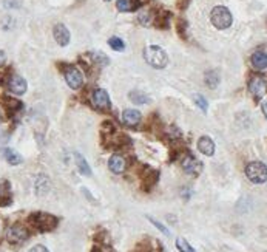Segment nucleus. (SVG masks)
<instances>
[{"label": "nucleus", "instance_id": "1", "mask_svg": "<svg viewBox=\"0 0 267 252\" xmlns=\"http://www.w3.org/2000/svg\"><path fill=\"white\" fill-rule=\"evenodd\" d=\"M29 223L33 227H36L39 232H51L54 230L59 224L57 217L51 215V214H45V212H36L29 215Z\"/></svg>", "mask_w": 267, "mask_h": 252}, {"label": "nucleus", "instance_id": "2", "mask_svg": "<svg viewBox=\"0 0 267 252\" xmlns=\"http://www.w3.org/2000/svg\"><path fill=\"white\" fill-rule=\"evenodd\" d=\"M144 59L147 64H150L155 68H165L168 64V56L165 51L161 47H156V45H150L144 50Z\"/></svg>", "mask_w": 267, "mask_h": 252}, {"label": "nucleus", "instance_id": "3", "mask_svg": "<svg viewBox=\"0 0 267 252\" xmlns=\"http://www.w3.org/2000/svg\"><path fill=\"white\" fill-rule=\"evenodd\" d=\"M210 22L218 29H227L233 22V17L226 6H215L210 13Z\"/></svg>", "mask_w": 267, "mask_h": 252}, {"label": "nucleus", "instance_id": "4", "mask_svg": "<svg viewBox=\"0 0 267 252\" xmlns=\"http://www.w3.org/2000/svg\"><path fill=\"white\" fill-rule=\"evenodd\" d=\"M245 176L253 184H264L267 181V166L261 161H252L245 166Z\"/></svg>", "mask_w": 267, "mask_h": 252}, {"label": "nucleus", "instance_id": "5", "mask_svg": "<svg viewBox=\"0 0 267 252\" xmlns=\"http://www.w3.org/2000/svg\"><path fill=\"white\" fill-rule=\"evenodd\" d=\"M29 238V232L28 229L22 224H14L8 229L6 232V240L9 245H14V246H19L22 245L24 241H27Z\"/></svg>", "mask_w": 267, "mask_h": 252}, {"label": "nucleus", "instance_id": "6", "mask_svg": "<svg viewBox=\"0 0 267 252\" xmlns=\"http://www.w3.org/2000/svg\"><path fill=\"white\" fill-rule=\"evenodd\" d=\"M63 76H65V81L68 84V87L73 90H79L83 85V78H82V73L73 65H68L63 71Z\"/></svg>", "mask_w": 267, "mask_h": 252}, {"label": "nucleus", "instance_id": "7", "mask_svg": "<svg viewBox=\"0 0 267 252\" xmlns=\"http://www.w3.org/2000/svg\"><path fill=\"white\" fill-rule=\"evenodd\" d=\"M183 169L186 173L191 175V176H198L202 172V163L195 158L193 155H186L183 158Z\"/></svg>", "mask_w": 267, "mask_h": 252}, {"label": "nucleus", "instance_id": "8", "mask_svg": "<svg viewBox=\"0 0 267 252\" xmlns=\"http://www.w3.org/2000/svg\"><path fill=\"white\" fill-rule=\"evenodd\" d=\"M249 91L253 94L255 98H263L267 93V84L261 76H253L249 82Z\"/></svg>", "mask_w": 267, "mask_h": 252}, {"label": "nucleus", "instance_id": "9", "mask_svg": "<svg viewBox=\"0 0 267 252\" xmlns=\"http://www.w3.org/2000/svg\"><path fill=\"white\" fill-rule=\"evenodd\" d=\"M93 104L94 107H98L101 110H108L110 106H111V101H110V96L108 93L102 88H98L93 91Z\"/></svg>", "mask_w": 267, "mask_h": 252}, {"label": "nucleus", "instance_id": "10", "mask_svg": "<svg viewBox=\"0 0 267 252\" xmlns=\"http://www.w3.org/2000/svg\"><path fill=\"white\" fill-rule=\"evenodd\" d=\"M53 36H54V40L60 47H67L70 44V31L63 24H57L54 25V29H53Z\"/></svg>", "mask_w": 267, "mask_h": 252}, {"label": "nucleus", "instance_id": "11", "mask_svg": "<svg viewBox=\"0 0 267 252\" xmlns=\"http://www.w3.org/2000/svg\"><path fill=\"white\" fill-rule=\"evenodd\" d=\"M158 181H159V172L150 169V167H147L144 175H142V189L144 191H152Z\"/></svg>", "mask_w": 267, "mask_h": 252}, {"label": "nucleus", "instance_id": "12", "mask_svg": "<svg viewBox=\"0 0 267 252\" xmlns=\"http://www.w3.org/2000/svg\"><path fill=\"white\" fill-rule=\"evenodd\" d=\"M8 87H9V90H11V93H14V94H24L28 88L27 81L24 78L17 76V75L8 78Z\"/></svg>", "mask_w": 267, "mask_h": 252}, {"label": "nucleus", "instance_id": "13", "mask_svg": "<svg viewBox=\"0 0 267 252\" xmlns=\"http://www.w3.org/2000/svg\"><path fill=\"white\" fill-rule=\"evenodd\" d=\"M141 113L137 112V110H134V109H127V110H124L122 112V116H121V119H122V122L125 124V125H128V127H134V125H137L141 122Z\"/></svg>", "mask_w": 267, "mask_h": 252}, {"label": "nucleus", "instance_id": "14", "mask_svg": "<svg viewBox=\"0 0 267 252\" xmlns=\"http://www.w3.org/2000/svg\"><path fill=\"white\" fill-rule=\"evenodd\" d=\"M13 203V196H11V186L6 180L0 183V207H6Z\"/></svg>", "mask_w": 267, "mask_h": 252}, {"label": "nucleus", "instance_id": "15", "mask_svg": "<svg viewBox=\"0 0 267 252\" xmlns=\"http://www.w3.org/2000/svg\"><path fill=\"white\" fill-rule=\"evenodd\" d=\"M108 167H110V170L113 173L119 175V173H124L125 167H127V161L121 155H113L110 158V161H108Z\"/></svg>", "mask_w": 267, "mask_h": 252}, {"label": "nucleus", "instance_id": "16", "mask_svg": "<svg viewBox=\"0 0 267 252\" xmlns=\"http://www.w3.org/2000/svg\"><path fill=\"white\" fill-rule=\"evenodd\" d=\"M198 149L202 155L212 156L215 153V142H213V140L209 138V136H202V138H199V141H198Z\"/></svg>", "mask_w": 267, "mask_h": 252}, {"label": "nucleus", "instance_id": "17", "mask_svg": "<svg viewBox=\"0 0 267 252\" xmlns=\"http://www.w3.org/2000/svg\"><path fill=\"white\" fill-rule=\"evenodd\" d=\"M2 106L11 113V114H14V113H17V112H20L24 109V104L20 102L19 99H16V98H11V96H3L2 98Z\"/></svg>", "mask_w": 267, "mask_h": 252}, {"label": "nucleus", "instance_id": "18", "mask_svg": "<svg viewBox=\"0 0 267 252\" xmlns=\"http://www.w3.org/2000/svg\"><path fill=\"white\" fill-rule=\"evenodd\" d=\"M250 62H252L253 68H256V70L267 68V53H264V51H256V53L252 55Z\"/></svg>", "mask_w": 267, "mask_h": 252}, {"label": "nucleus", "instance_id": "19", "mask_svg": "<svg viewBox=\"0 0 267 252\" xmlns=\"http://www.w3.org/2000/svg\"><path fill=\"white\" fill-rule=\"evenodd\" d=\"M139 0H117V9L122 13H130V11H134V9L139 8Z\"/></svg>", "mask_w": 267, "mask_h": 252}, {"label": "nucleus", "instance_id": "20", "mask_svg": "<svg viewBox=\"0 0 267 252\" xmlns=\"http://www.w3.org/2000/svg\"><path fill=\"white\" fill-rule=\"evenodd\" d=\"M2 155H3V158L6 160V163L11 164V166H17V164H20L24 161L22 156H20L14 149H3Z\"/></svg>", "mask_w": 267, "mask_h": 252}, {"label": "nucleus", "instance_id": "21", "mask_svg": "<svg viewBox=\"0 0 267 252\" xmlns=\"http://www.w3.org/2000/svg\"><path fill=\"white\" fill-rule=\"evenodd\" d=\"M74 160H76V166H78V169H79V172H80L82 175L91 176V169H90V166H88L87 160H85L80 153H74Z\"/></svg>", "mask_w": 267, "mask_h": 252}, {"label": "nucleus", "instance_id": "22", "mask_svg": "<svg viewBox=\"0 0 267 252\" xmlns=\"http://www.w3.org/2000/svg\"><path fill=\"white\" fill-rule=\"evenodd\" d=\"M170 19H172V14L168 11H159V14L156 16V27L161 29H167L170 25Z\"/></svg>", "mask_w": 267, "mask_h": 252}, {"label": "nucleus", "instance_id": "23", "mask_svg": "<svg viewBox=\"0 0 267 252\" xmlns=\"http://www.w3.org/2000/svg\"><path fill=\"white\" fill-rule=\"evenodd\" d=\"M219 84V75L216 70H212L209 73H206V85L209 88H216Z\"/></svg>", "mask_w": 267, "mask_h": 252}, {"label": "nucleus", "instance_id": "24", "mask_svg": "<svg viewBox=\"0 0 267 252\" xmlns=\"http://www.w3.org/2000/svg\"><path fill=\"white\" fill-rule=\"evenodd\" d=\"M128 98H130V101H132L133 104H136V106H142V104H147L148 101H150V99H148V98L145 96V94L141 93V91H132V93H130V96H128Z\"/></svg>", "mask_w": 267, "mask_h": 252}, {"label": "nucleus", "instance_id": "25", "mask_svg": "<svg viewBox=\"0 0 267 252\" xmlns=\"http://www.w3.org/2000/svg\"><path fill=\"white\" fill-rule=\"evenodd\" d=\"M137 22H139L142 27L150 25L153 22V14H152V11H148V9H144V11H141L139 16H137Z\"/></svg>", "mask_w": 267, "mask_h": 252}, {"label": "nucleus", "instance_id": "26", "mask_svg": "<svg viewBox=\"0 0 267 252\" xmlns=\"http://www.w3.org/2000/svg\"><path fill=\"white\" fill-rule=\"evenodd\" d=\"M176 248H178L179 252H196L193 248L188 245V241L184 240V238H178L176 240Z\"/></svg>", "mask_w": 267, "mask_h": 252}, {"label": "nucleus", "instance_id": "27", "mask_svg": "<svg viewBox=\"0 0 267 252\" xmlns=\"http://www.w3.org/2000/svg\"><path fill=\"white\" fill-rule=\"evenodd\" d=\"M108 45H110L114 51H124V48H125L124 40L119 39V37H110V39H108Z\"/></svg>", "mask_w": 267, "mask_h": 252}, {"label": "nucleus", "instance_id": "28", "mask_svg": "<svg viewBox=\"0 0 267 252\" xmlns=\"http://www.w3.org/2000/svg\"><path fill=\"white\" fill-rule=\"evenodd\" d=\"M195 102H196V106L202 110V112H207V107H209V104L207 101L204 99V96H201V94H195Z\"/></svg>", "mask_w": 267, "mask_h": 252}, {"label": "nucleus", "instance_id": "29", "mask_svg": "<svg viewBox=\"0 0 267 252\" xmlns=\"http://www.w3.org/2000/svg\"><path fill=\"white\" fill-rule=\"evenodd\" d=\"M167 135H168V138L172 140V141H175V140H179L181 136H183V133H181V130L178 129V127H172L168 132H167Z\"/></svg>", "mask_w": 267, "mask_h": 252}, {"label": "nucleus", "instance_id": "30", "mask_svg": "<svg viewBox=\"0 0 267 252\" xmlns=\"http://www.w3.org/2000/svg\"><path fill=\"white\" fill-rule=\"evenodd\" d=\"M148 220H150V223L153 224V226H156L159 230H161V232L164 234V235H170V232H168V229L162 224V223H159V222H156L155 218H152V217H148Z\"/></svg>", "mask_w": 267, "mask_h": 252}, {"label": "nucleus", "instance_id": "31", "mask_svg": "<svg viewBox=\"0 0 267 252\" xmlns=\"http://www.w3.org/2000/svg\"><path fill=\"white\" fill-rule=\"evenodd\" d=\"M186 31H187V22H184V20H179L178 22V33L181 37H186Z\"/></svg>", "mask_w": 267, "mask_h": 252}, {"label": "nucleus", "instance_id": "32", "mask_svg": "<svg viewBox=\"0 0 267 252\" xmlns=\"http://www.w3.org/2000/svg\"><path fill=\"white\" fill-rule=\"evenodd\" d=\"M28 252H50L44 245H36V246H33V248H31Z\"/></svg>", "mask_w": 267, "mask_h": 252}, {"label": "nucleus", "instance_id": "33", "mask_svg": "<svg viewBox=\"0 0 267 252\" xmlns=\"http://www.w3.org/2000/svg\"><path fill=\"white\" fill-rule=\"evenodd\" d=\"M134 252H152V248L148 246V245H139L136 249H134Z\"/></svg>", "mask_w": 267, "mask_h": 252}, {"label": "nucleus", "instance_id": "34", "mask_svg": "<svg viewBox=\"0 0 267 252\" xmlns=\"http://www.w3.org/2000/svg\"><path fill=\"white\" fill-rule=\"evenodd\" d=\"M5 6L6 8H19L17 0H5Z\"/></svg>", "mask_w": 267, "mask_h": 252}, {"label": "nucleus", "instance_id": "35", "mask_svg": "<svg viewBox=\"0 0 267 252\" xmlns=\"http://www.w3.org/2000/svg\"><path fill=\"white\" fill-rule=\"evenodd\" d=\"M188 2H190V0H178V6L181 9H186L188 6Z\"/></svg>", "mask_w": 267, "mask_h": 252}, {"label": "nucleus", "instance_id": "36", "mask_svg": "<svg viewBox=\"0 0 267 252\" xmlns=\"http://www.w3.org/2000/svg\"><path fill=\"white\" fill-rule=\"evenodd\" d=\"M5 60H6V56H5V53H3V51H0V67H2V65L5 64Z\"/></svg>", "mask_w": 267, "mask_h": 252}, {"label": "nucleus", "instance_id": "37", "mask_svg": "<svg viewBox=\"0 0 267 252\" xmlns=\"http://www.w3.org/2000/svg\"><path fill=\"white\" fill-rule=\"evenodd\" d=\"M263 113L266 114V118H267V101L263 102Z\"/></svg>", "mask_w": 267, "mask_h": 252}, {"label": "nucleus", "instance_id": "38", "mask_svg": "<svg viewBox=\"0 0 267 252\" xmlns=\"http://www.w3.org/2000/svg\"><path fill=\"white\" fill-rule=\"evenodd\" d=\"M91 252H102V251H101L99 248H93V251H91Z\"/></svg>", "mask_w": 267, "mask_h": 252}, {"label": "nucleus", "instance_id": "39", "mask_svg": "<svg viewBox=\"0 0 267 252\" xmlns=\"http://www.w3.org/2000/svg\"><path fill=\"white\" fill-rule=\"evenodd\" d=\"M0 122H2V113H0Z\"/></svg>", "mask_w": 267, "mask_h": 252}, {"label": "nucleus", "instance_id": "40", "mask_svg": "<svg viewBox=\"0 0 267 252\" xmlns=\"http://www.w3.org/2000/svg\"><path fill=\"white\" fill-rule=\"evenodd\" d=\"M104 2H110V0H104Z\"/></svg>", "mask_w": 267, "mask_h": 252}]
</instances>
